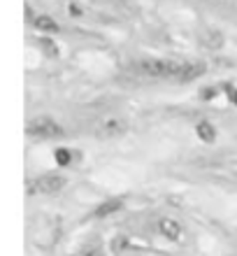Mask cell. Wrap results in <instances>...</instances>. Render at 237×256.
Masks as SVG:
<instances>
[{
  "instance_id": "obj_12",
  "label": "cell",
  "mask_w": 237,
  "mask_h": 256,
  "mask_svg": "<svg viewBox=\"0 0 237 256\" xmlns=\"http://www.w3.org/2000/svg\"><path fill=\"white\" fill-rule=\"evenodd\" d=\"M40 47H42V52H44L47 56H51V58H56V56H58V47H56V42H51L49 38H42Z\"/></svg>"
},
{
  "instance_id": "obj_11",
  "label": "cell",
  "mask_w": 237,
  "mask_h": 256,
  "mask_svg": "<svg viewBox=\"0 0 237 256\" xmlns=\"http://www.w3.org/2000/svg\"><path fill=\"white\" fill-rule=\"evenodd\" d=\"M128 247H130V240L126 236H116V238H112V242H109L112 254H123V252H128Z\"/></svg>"
},
{
  "instance_id": "obj_10",
  "label": "cell",
  "mask_w": 237,
  "mask_h": 256,
  "mask_svg": "<svg viewBox=\"0 0 237 256\" xmlns=\"http://www.w3.org/2000/svg\"><path fill=\"white\" fill-rule=\"evenodd\" d=\"M75 154H79V152H70V149L61 147V149H56L54 158H56V163H58L61 168H65V166H70V163L75 161V158H79V156H75Z\"/></svg>"
},
{
  "instance_id": "obj_2",
  "label": "cell",
  "mask_w": 237,
  "mask_h": 256,
  "mask_svg": "<svg viewBox=\"0 0 237 256\" xmlns=\"http://www.w3.org/2000/svg\"><path fill=\"white\" fill-rule=\"evenodd\" d=\"M26 133L30 138H37V140H54V138H63L65 130H63L61 124H56L54 119H49V116H40V119H35L26 126Z\"/></svg>"
},
{
  "instance_id": "obj_5",
  "label": "cell",
  "mask_w": 237,
  "mask_h": 256,
  "mask_svg": "<svg viewBox=\"0 0 237 256\" xmlns=\"http://www.w3.org/2000/svg\"><path fill=\"white\" fill-rule=\"evenodd\" d=\"M156 228H158V233H161L165 240H179V238L184 236V228H182V224L179 222H175V219H161V222L156 224Z\"/></svg>"
},
{
  "instance_id": "obj_1",
  "label": "cell",
  "mask_w": 237,
  "mask_h": 256,
  "mask_svg": "<svg viewBox=\"0 0 237 256\" xmlns=\"http://www.w3.org/2000/svg\"><path fill=\"white\" fill-rule=\"evenodd\" d=\"M140 70L156 80H177L193 82L207 72V66L198 61H175V58H144L140 61Z\"/></svg>"
},
{
  "instance_id": "obj_14",
  "label": "cell",
  "mask_w": 237,
  "mask_h": 256,
  "mask_svg": "<svg viewBox=\"0 0 237 256\" xmlns=\"http://www.w3.org/2000/svg\"><path fill=\"white\" fill-rule=\"evenodd\" d=\"M77 256H105V254H102L98 247H86V250H81Z\"/></svg>"
},
{
  "instance_id": "obj_15",
  "label": "cell",
  "mask_w": 237,
  "mask_h": 256,
  "mask_svg": "<svg viewBox=\"0 0 237 256\" xmlns=\"http://www.w3.org/2000/svg\"><path fill=\"white\" fill-rule=\"evenodd\" d=\"M68 12H70V16H81V7L77 5V2H70Z\"/></svg>"
},
{
  "instance_id": "obj_9",
  "label": "cell",
  "mask_w": 237,
  "mask_h": 256,
  "mask_svg": "<svg viewBox=\"0 0 237 256\" xmlns=\"http://www.w3.org/2000/svg\"><path fill=\"white\" fill-rule=\"evenodd\" d=\"M200 40H203V47H207V49H219L221 44H224V35L217 33V30H207V33H205Z\"/></svg>"
},
{
  "instance_id": "obj_4",
  "label": "cell",
  "mask_w": 237,
  "mask_h": 256,
  "mask_svg": "<svg viewBox=\"0 0 237 256\" xmlns=\"http://www.w3.org/2000/svg\"><path fill=\"white\" fill-rule=\"evenodd\" d=\"M65 186V177L63 175H42L35 182L28 184V194H42V196H54Z\"/></svg>"
},
{
  "instance_id": "obj_7",
  "label": "cell",
  "mask_w": 237,
  "mask_h": 256,
  "mask_svg": "<svg viewBox=\"0 0 237 256\" xmlns=\"http://www.w3.org/2000/svg\"><path fill=\"white\" fill-rule=\"evenodd\" d=\"M196 135L203 142L212 144V142L217 140V128H214V124H212V122H198L196 124Z\"/></svg>"
},
{
  "instance_id": "obj_8",
  "label": "cell",
  "mask_w": 237,
  "mask_h": 256,
  "mask_svg": "<svg viewBox=\"0 0 237 256\" xmlns=\"http://www.w3.org/2000/svg\"><path fill=\"white\" fill-rule=\"evenodd\" d=\"M33 26L37 28V30H44V33H58V30H61V26H58V24H56L51 16H47V14L35 16V19H33Z\"/></svg>"
},
{
  "instance_id": "obj_3",
  "label": "cell",
  "mask_w": 237,
  "mask_h": 256,
  "mask_svg": "<svg viewBox=\"0 0 237 256\" xmlns=\"http://www.w3.org/2000/svg\"><path fill=\"white\" fill-rule=\"evenodd\" d=\"M93 130L98 138H119L128 130V122L121 116H102L93 124Z\"/></svg>"
},
{
  "instance_id": "obj_13",
  "label": "cell",
  "mask_w": 237,
  "mask_h": 256,
  "mask_svg": "<svg viewBox=\"0 0 237 256\" xmlns=\"http://www.w3.org/2000/svg\"><path fill=\"white\" fill-rule=\"evenodd\" d=\"M214 96H217V88H214V86H207V88H203V91H200V98H203V100H212Z\"/></svg>"
},
{
  "instance_id": "obj_16",
  "label": "cell",
  "mask_w": 237,
  "mask_h": 256,
  "mask_svg": "<svg viewBox=\"0 0 237 256\" xmlns=\"http://www.w3.org/2000/svg\"><path fill=\"white\" fill-rule=\"evenodd\" d=\"M226 91H228V98L233 105H237V86H226Z\"/></svg>"
},
{
  "instance_id": "obj_6",
  "label": "cell",
  "mask_w": 237,
  "mask_h": 256,
  "mask_svg": "<svg viewBox=\"0 0 237 256\" xmlns=\"http://www.w3.org/2000/svg\"><path fill=\"white\" fill-rule=\"evenodd\" d=\"M119 210H123V198H109V200L100 202V205L95 208L93 216H95V219H105V216L116 214Z\"/></svg>"
}]
</instances>
